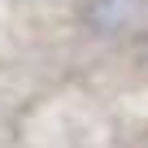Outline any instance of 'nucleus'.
<instances>
[{
    "label": "nucleus",
    "instance_id": "1",
    "mask_svg": "<svg viewBox=\"0 0 148 148\" xmlns=\"http://www.w3.org/2000/svg\"><path fill=\"white\" fill-rule=\"evenodd\" d=\"M144 9H148V0H83L79 18L96 35H122L144 18Z\"/></svg>",
    "mask_w": 148,
    "mask_h": 148
}]
</instances>
